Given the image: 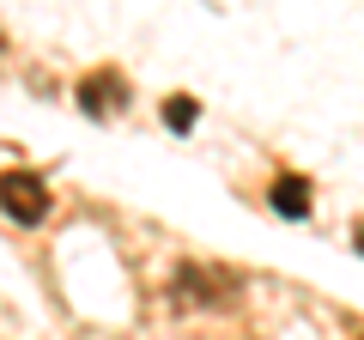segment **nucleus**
I'll return each mask as SVG.
<instances>
[{
	"label": "nucleus",
	"instance_id": "2",
	"mask_svg": "<svg viewBox=\"0 0 364 340\" xmlns=\"http://www.w3.org/2000/svg\"><path fill=\"white\" fill-rule=\"evenodd\" d=\"M122 97H128L122 73H91L85 85H79V104H85V116H109V104H122Z\"/></svg>",
	"mask_w": 364,
	"mask_h": 340
},
{
	"label": "nucleus",
	"instance_id": "5",
	"mask_svg": "<svg viewBox=\"0 0 364 340\" xmlns=\"http://www.w3.org/2000/svg\"><path fill=\"white\" fill-rule=\"evenodd\" d=\"M358 249H364V225H358Z\"/></svg>",
	"mask_w": 364,
	"mask_h": 340
},
{
	"label": "nucleus",
	"instance_id": "3",
	"mask_svg": "<svg viewBox=\"0 0 364 340\" xmlns=\"http://www.w3.org/2000/svg\"><path fill=\"white\" fill-rule=\"evenodd\" d=\"M273 207L286 213V219H304V207H310V183H304V176H279V183H273Z\"/></svg>",
	"mask_w": 364,
	"mask_h": 340
},
{
	"label": "nucleus",
	"instance_id": "4",
	"mask_svg": "<svg viewBox=\"0 0 364 340\" xmlns=\"http://www.w3.org/2000/svg\"><path fill=\"white\" fill-rule=\"evenodd\" d=\"M164 122H170L176 134H188V128H195V97H170V104H164Z\"/></svg>",
	"mask_w": 364,
	"mask_h": 340
},
{
	"label": "nucleus",
	"instance_id": "1",
	"mask_svg": "<svg viewBox=\"0 0 364 340\" xmlns=\"http://www.w3.org/2000/svg\"><path fill=\"white\" fill-rule=\"evenodd\" d=\"M0 207H6V219H18V225H43L49 219V188H43V176L6 170V176H0Z\"/></svg>",
	"mask_w": 364,
	"mask_h": 340
}]
</instances>
